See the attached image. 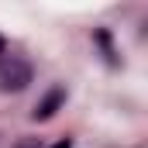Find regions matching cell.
Returning a JSON list of instances; mask_svg holds the SVG:
<instances>
[{"instance_id": "obj_4", "label": "cell", "mask_w": 148, "mask_h": 148, "mask_svg": "<svg viewBox=\"0 0 148 148\" xmlns=\"http://www.w3.org/2000/svg\"><path fill=\"white\" fill-rule=\"evenodd\" d=\"M17 148H38V141H24V145H17Z\"/></svg>"}, {"instance_id": "obj_1", "label": "cell", "mask_w": 148, "mask_h": 148, "mask_svg": "<svg viewBox=\"0 0 148 148\" xmlns=\"http://www.w3.org/2000/svg\"><path fill=\"white\" fill-rule=\"evenodd\" d=\"M31 83V62L21 55H3L0 59V90L3 93H21Z\"/></svg>"}, {"instance_id": "obj_5", "label": "cell", "mask_w": 148, "mask_h": 148, "mask_svg": "<svg viewBox=\"0 0 148 148\" xmlns=\"http://www.w3.org/2000/svg\"><path fill=\"white\" fill-rule=\"evenodd\" d=\"M3 48H7V38H3V35H0V55H3Z\"/></svg>"}, {"instance_id": "obj_3", "label": "cell", "mask_w": 148, "mask_h": 148, "mask_svg": "<svg viewBox=\"0 0 148 148\" xmlns=\"http://www.w3.org/2000/svg\"><path fill=\"white\" fill-rule=\"evenodd\" d=\"M97 45H100V48H103V55H107V62H110V66H117V55H114V45H110V35H107V31H97Z\"/></svg>"}, {"instance_id": "obj_2", "label": "cell", "mask_w": 148, "mask_h": 148, "mask_svg": "<svg viewBox=\"0 0 148 148\" xmlns=\"http://www.w3.org/2000/svg\"><path fill=\"white\" fill-rule=\"evenodd\" d=\"M62 103H66V90H62V86H52V90H48V93H45V97L35 103L31 117H35V121H48V117L59 110Z\"/></svg>"}, {"instance_id": "obj_6", "label": "cell", "mask_w": 148, "mask_h": 148, "mask_svg": "<svg viewBox=\"0 0 148 148\" xmlns=\"http://www.w3.org/2000/svg\"><path fill=\"white\" fill-rule=\"evenodd\" d=\"M52 148H73V145H69V141H59V145H52Z\"/></svg>"}]
</instances>
